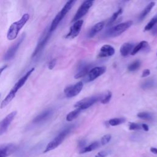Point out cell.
<instances>
[{"label":"cell","mask_w":157,"mask_h":157,"mask_svg":"<svg viewBox=\"0 0 157 157\" xmlns=\"http://www.w3.org/2000/svg\"><path fill=\"white\" fill-rule=\"evenodd\" d=\"M29 18L28 13H25L22 15L20 20L13 22L9 28L7 33V38L9 40H14L18 36L20 31L25 25Z\"/></svg>","instance_id":"7a4b0ae2"},{"label":"cell","mask_w":157,"mask_h":157,"mask_svg":"<svg viewBox=\"0 0 157 157\" xmlns=\"http://www.w3.org/2000/svg\"><path fill=\"white\" fill-rule=\"evenodd\" d=\"M53 114V110L51 109H48L40 113L37 115L33 120V123L35 124H39L42 123L49 119Z\"/></svg>","instance_id":"5bb4252c"},{"label":"cell","mask_w":157,"mask_h":157,"mask_svg":"<svg viewBox=\"0 0 157 157\" xmlns=\"http://www.w3.org/2000/svg\"><path fill=\"white\" fill-rule=\"evenodd\" d=\"M102 98H103L102 95H101V96L97 95V96L85 98L78 101L77 102H76L75 104L74 105V107H76L77 109H80L81 110L83 109H86L89 107L91 106L93 104H94L95 102H96L99 100L102 99Z\"/></svg>","instance_id":"52a82bcc"},{"label":"cell","mask_w":157,"mask_h":157,"mask_svg":"<svg viewBox=\"0 0 157 157\" xmlns=\"http://www.w3.org/2000/svg\"><path fill=\"white\" fill-rule=\"evenodd\" d=\"M83 84L82 82H78L74 85L66 86L64 90V94L67 98H72L77 95L82 90Z\"/></svg>","instance_id":"30bf717a"},{"label":"cell","mask_w":157,"mask_h":157,"mask_svg":"<svg viewBox=\"0 0 157 157\" xmlns=\"http://www.w3.org/2000/svg\"><path fill=\"white\" fill-rule=\"evenodd\" d=\"M71 129H72V126H67L64 129H63L51 142H50L47 144L44 150V153L52 150L56 148V147H58L63 142L66 137L71 132Z\"/></svg>","instance_id":"277c9868"},{"label":"cell","mask_w":157,"mask_h":157,"mask_svg":"<svg viewBox=\"0 0 157 157\" xmlns=\"http://www.w3.org/2000/svg\"><path fill=\"white\" fill-rule=\"evenodd\" d=\"M106 71V69L104 66L101 67H95L90 69L87 74V81L91 82L96 78H97L98 77L103 74Z\"/></svg>","instance_id":"9a60e30c"},{"label":"cell","mask_w":157,"mask_h":157,"mask_svg":"<svg viewBox=\"0 0 157 157\" xmlns=\"http://www.w3.org/2000/svg\"><path fill=\"white\" fill-rule=\"evenodd\" d=\"M148 46V42L147 41H141L140 43H139L136 46H135L132 50L131 51V55H134L136 54L139 51L141 50L142 48H145Z\"/></svg>","instance_id":"ffe728a7"},{"label":"cell","mask_w":157,"mask_h":157,"mask_svg":"<svg viewBox=\"0 0 157 157\" xmlns=\"http://www.w3.org/2000/svg\"><path fill=\"white\" fill-rule=\"evenodd\" d=\"M150 71L148 69H145L142 72V77H147L150 75Z\"/></svg>","instance_id":"e575fe53"},{"label":"cell","mask_w":157,"mask_h":157,"mask_svg":"<svg viewBox=\"0 0 157 157\" xmlns=\"http://www.w3.org/2000/svg\"><path fill=\"white\" fill-rule=\"evenodd\" d=\"M80 111H81L80 109H76L75 110H73V111L69 112V113L67 115V116H66V120H67V121H72L73 120H74L75 118H76L78 116L79 113H80Z\"/></svg>","instance_id":"603a6c76"},{"label":"cell","mask_w":157,"mask_h":157,"mask_svg":"<svg viewBox=\"0 0 157 157\" xmlns=\"http://www.w3.org/2000/svg\"><path fill=\"white\" fill-rule=\"evenodd\" d=\"M99 142L98 141L94 142L92 144H91L90 145H89L88 146L82 148L80 150V153H87V152L91 151L96 149L99 147Z\"/></svg>","instance_id":"44dd1931"},{"label":"cell","mask_w":157,"mask_h":157,"mask_svg":"<svg viewBox=\"0 0 157 157\" xmlns=\"http://www.w3.org/2000/svg\"><path fill=\"white\" fill-rule=\"evenodd\" d=\"M76 1L74 0H70L68 1L64 7L62 8V9L57 13V15L55 16L54 19L53 20L50 27L49 29L51 33H52L58 26L61 21L63 19V18L65 17V15L67 13V12L71 10V9L72 7L74 4H75Z\"/></svg>","instance_id":"3957f363"},{"label":"cell","mask_w":157,"mask_h":157,"mask_svg":"<svg viewBox=\"0 0 157 157\" xmlns=\"http://www.w3.org/2000/svg\"><path fill=\"white\" fill-rule=\"evenodd\" d=\"M132 24V21L129 20L124 23L118 24L110 29L107 32V36L109 37H116L121 34L127 29H128Z\"/></svg>","instance_id":"8992f818"},{"label":"cell","mask_w":157,"mask_h":157,"mask_svg":"<svg viewBox=\"0 0 157 157\" xmlns=\"http://www.w3.org/2000/svg\"><path fill=\"white\" fill-rule=\"evenodd\" d=\"M154 85H155V81L151 79V80H148L144 82L142 84L141 87L144 89H148V88H152L153 86H154Z\"/></svg>","instance_id":"83f0119b"},{"label":"cell","mask_w":157,"mask_h":157,"mask_svg":"<svg viewBox=\"0 0 157 157\" xmlns=\"http://www.w3.org/2000/svg\"><path fill=\"white\" fill-rule=\"evenodd\" d=\"M83 20H79L77 21H75L71 27L69 29V32L67 34V35L65 36L67 39H73L75 37H77L81 29V28L83 25Z\"/></svg>","instance_id":"7c38bea8"},{"label":"cell","mask_w":157,"mask_h":157,"mask_svg":"<svg viewBox=\"0 0 157 157\" xmlns=\"http://www.w3.org/2000/svg\"><path fill=\"white\" fill-rule=\"evenodd\" d=\"M0 96H1V95H0Z\"/></svg>","instance_id":"60d3db41"},{"label":"cell","mask_w":157,"mask_h":157,"mask_svg":"<svg viewBox=\"0 0 157 157\" xmlns=\"http://www.w3.org/2000/svg\"><path fill=\"white\" fill-rule=\"evenodd\" d=\"M90 71V66H85L82 67V69L75 75V78H79L81 77H83L87 75Z\"/></svg>","instance_id":"7402d4cb"},{"label":"cell","mask_w":157,"mask_h":157,"mask_svg":"<svg viewBox=\"0 0 157 157\" xmlns=\"http://www.w3.org/2000/svg\"><path fill=\"white\" fill-rule=\"evenodd\" d=\"M125 121V119L124 118H115L110 119L109 121V123L111 126H117L118 124H120Z\"/></svg>","instance_id":"484cf974"},{"label":"cell","mask_w":157,"mask_h":157,"mask_svg":"<svg viewBox=\"0 0 157 157\" xmlns=\"http://www.w3.org/2000/svg\"><path fill=\"white\" fill-rule=\"evenodd\" d=\"M7 67V65H4V66H1V67H0V76H1V74L2 73V72L6 69Z\"/></svg>","instance_id":"8d00e7d4"},{"label":"cell","mask_w":157,"mask_h":157,"mask_svg":"<svg viewBox=\"0 0 157 157\" xmlns=\"http://www.w3.org/2000/svg\"><path fill=\"white\" fill-rule=\"evenodd\" d=\"M152 34H153V35H157V26H155V27L153 28V31H152Z\"/></svg>","instance_id":"f35d334b"},{"label":"cell","mask_w":157,"mask_h":157,"mask_svg":"<svg viewBox=\"0 0 157 157\" xmlns=\"http://www.w3.org/2000/svg\"><path fill=\"white\" fill-rule=\"evenodd\" d=\"M122 13V9H118L116 12H115L112 16L111 17V18H110L109 21V23H108V25H110L111 24H112L117 18V17Z\"/></svg>","instance_id":"f1b7e54d"},{"label":"cell","mask_w":157,"mask_h":157,"mask_svg":"<svg viewBox=\"0 0 157 157\" xmlns=\"http://www.w3.org/2000/svg\"><path fill=\"white\" fill-rule=\"evenodd\" d=\"M129 129L130 130H139V129H141L142 128L141 125L138 123H131L129 126Z\"/></svg>","instance_id":"1f68e13d"},{"label":"cell","mask_w":157,"mask_h":157,"mask_svg":"<svg viewBox=\"0 0 157 157\" xmlns=\"http://www.w3.org/2000/svg\"><path fill=\"white\" fill-rule=\"evenodd\" d=\"M155 4V2H150L147 6L146 7L142 10V12H141V13L140 14V16H139V20H142L147 15V14L151 11V9L154 7Z\"/></svg>","instance_id":"d6986e66"},{"label":"cell","mask_w":157,"mask_h":157,"mask_svg":"<svg viewBox=\"0 0 157 157\" xmlns=\"http://www.w3.org/2000/svg\"><path fill=\"white\" fill-rule=\"evenodd\" d=\"M25 38V34L23 33L21 35L20 37L16 41L15 43H14L6 52V53L4 55L3 59L5 61H9L10 59H12L15 55L16 54L18 48L20 47V45L23 42Z\"/></svg>","instance_id":"ba28073f"},{"label":"cell","mask_w":157,"mask_h":157,"mask_svg":"<svg viewBox=\"0 0 157 157\" xmlns=\"http://www.w3.org/2000/svg\"><path fill=\"white\" fill-rule=\"evenodd\" d=\"M93 4V1H91V0H86L83 1V2L78 8L77 12L75 13L71 22H74V21L75 22L79 20L80 18L83 17L88 12L89 9L92 6Z\"/></svg>","instance_id":"9c48e42d"},{"label":"cell","mask_w":157,"mask_h":157,"mask_svg":"<svg viewBox=\"0 0 157 157\" xmlns=\"http://www.w3.org/2000/svg\"><path fill=\"white\" fill-rule=\"evenodd\" d=\"M133 48H134L133 44L128 43V42L124 43L120 47V53L123 56H126L131 52V50H132Z\"/></svg>","instance_id":"ac0fdd59"},{"label":"cell","mask_w":157,"mask_h":157,"mask_svg":"<svg viewBox=\"0 0 157 157\" xmlns=\"http://www.w3.org/2000/svg\"><path fill=\"white\" fill-rule=\"evenodd\" d=\"M156 55H157V53H156Z\"/></svg>","instance_id":"ab89813d"},{"label":"cell","mask_w":157,"mask_h":157,"mask_svg":"<svg viewBox=\"0 0 157 157\" xmlns=\"http://www.w3.org/2000/svg\"><path fill=\"white\" fill-rule=\"evenodd\" d=\"M17 149V147L13 144H0V157H7L12 155Z\"/></svg>","instance_id":"4fadbf2b"},{"label":"cell","mask_w":157,"mask_h":157,"mask_svg":"<svg viewBox=\"0 0 157 157\" xmlns=\"http://www.w3.org/2000/svg\"><path fill=\"white\" fill-rule=\"evenodd\" d=\"M137 116L143 120H151L153 119V117L152 115L150 113L148 112H139L137 113Z\"/></svg>","instance_id":"4316f807"},{"label":"cell","mask_w":157,"mask_h":157,"mask_svg":"<svg viewBox=\"0 0 157 157\" xmlns=\"http://www.w3.org/2000/svg\"><path fill=\"white\" fill-rule=\"evenodd\" d=\"M114 53L115 49L112 46L110 45H104L101 48L98 56L101 58H105L111 56Z\"/></svg>","instance_id":"2e32d148"},{"label":"cell","mask_w":157,"mask_h":157,"mask_svg":"<svg viewBox=\"0 0 157 157\" xmlns=\"http://www.w3.org/2000/svg\"><path fill=\"white\" fill-rule=\"evenodd\" d=\"M34 71V67L31 68L16 82V83L12 87L11 90L6 96V97L1 102V105H0V107L1 109H3L4 107H6L12 101V100L15 98L18 91L25 85V83H26V82L27 81V80L30 77V75H31V74Z\"/></svg>","instance_id":"6da1fadb"},{"label":"cell","mask_w":157,"mask_h":157,"mask_svg":"<svg viewBox=\"0 0 157 157\" xmlns=\"http://www.w3.org/2000/svg\"><path fill=\"white\" fill-rule=\"evenodd\" d=\"M111 97H112V93L110 91H108L107 94L105 96H103L101 101L102 104H107L110 101Z\"/></svg>","instance_id":"f546056e"},{"label":"cell","mask_w":157,"mask_h":157,"mask_svg":"<svg viewBox=\"0 0 157 157\" xmlns=\"http://www.w3.org/2000/svg\"><path fill=\"white\" fill-rule=\"evenodd\" d=\"M108 155V152L107 151H101L98 152L95 157H106Z\"/></svg>","instance_id":"d6a6232c"},{"label":"cell","mask_w":157,"mask_h":157,"mask_svg":"<svg viewBox=\"0 0 157 157\" xmlns=\"http://www.w3.org/2000/svg\"><path fill=\"white\" fill-rule=\"evenodd\" d=\"M150 151L151 153H153V154H157V148H155V147H151L150 148Z\"/></svg>","instance_id":"74e56055"},{"label":"cell","mask_w":157,"mask_h":157,"mask_svg":"<svg viewBox=\"0 0 157 157\" xmlns=\"http://www.w3.org/2000/svg\"><path fill=\"white\" fill-rule=\"evenodd\" d=\"M157 24V15L151 19L144 28V31H149L151 29Z\"/></svg>","instance_id":"cb8c5ba5"},{"label":"cell","mask_w":157,"mask_h":157,"mask_svg":"<svg viewBox=\"0 0 157 157\" xmlns=\"http://www.w3.org/2000/svg\"><path fill=\"white\" fill-rule=\"evenodd\" d=\"M141 126H142V128L144 130V131H148V130H149V128H148V125L147 124H141Z\"/></svg>","instance_id":"d590c367"},{"label":"cell","mask_w":157,"mask_h":157,"mask_svg":"<svg viewBox=\"0 0 157 157\" xmlns=\"http://www.w3.org/2000/svg\"><path fill=\"white\" fill-rule=\"evenodd\" d=\"M104 26V21H101V22H99V23H96V25H94L90 30L88 34V37L90 38L94 37L97 33H98L99 31H101L102 29Z\"/></svg>","instance_id":"e0dca14e"},{"label":"cell","mask_w":157,"mask_h":157,"mask_svg":"<svg viewBox=\"0 0 157 157\" xmlns=\"http://www.w3.org/2000/svg\"><path fill=\"white\" fill-rule=\"evenodd\" d=\"M56 59H52L49 63H48V69H53V67H55V66L56 65Z\"/></svg>","instance_id":"836d02e7"},{"label":"cell","mask_w":157,"mask_h":157,"mask_svg":"<svg viewBox=\"0 0 157 157\" xmlns=\"http://www.w3.org/2000/svg\"><path fill=\"white\" fill-rule=\"evenodd\" d=\"M51 34L52 33L50 31L49 27L45 29L38 40L36 47L32 54V58L37 57L43 51L51 36Z\"/></svg>","instance_id":"5b68a950"},{"label":"cell","mask_w":157,"mask_h":157,"mask_svg":"<svg viewBox=\"0 0 157 157\" xmlns=\"http://www.w3.org/2000/svg\"><path fill=\"white\" fill-rule=\"evenodd\" d=\"M140 66V61L139 60H136L131 63L128 66V69L129 71H134L139 69V67Z\"/></svg>","instance_id":"d4e9b609"},{"label":"cell","mask_w":157,"mask_h":157,"mask_svg":"<svg viewBox=\"0 0 157 157\" xmlns=\"http://www.w3.org/2000/svg\"><path fill=\"white\" fill-rule=\"evenodd\" d=\"M111 139V135L110 134H106L102 136V137L101 139V145H104L107 144Z\"/></svg>","instance_id":"4dcf8cb0"},{"label":"cell","mask_w":157,"mask_h":157,"mask_svg":"<svg viewBox=\"0 0 157 157\" xmlns=\"http://www.w3.org/2000/svg\"><path fill=\"white\" fill-rule=\"evenodd\" d=\"M17 113V111H13L10 112L0 121V136L7 131L9 125L15 118Z\"/></svg>","instance_id":"8fae6325"}]
</instances>
